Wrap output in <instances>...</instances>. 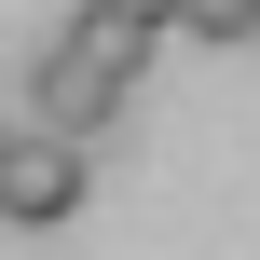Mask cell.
I'll use <instances>...</instances> for the list:
<instances>
[{"label": "cell", "instance_id": "obj_4", "mask_svg": "<svg viewBox=\"0 0 260 260\" xmlns=\"http://www.w3.org/2000/svg\"><path fill=\"white\" fill-rule=\"evenodd\" d=\"M0 178H14V123H0Z\"/></svg>", "mask_w": 260, "mask_h": 260}, {"label": "cell", "instance_id": "obj_3", "mask_svg": "<svg viewBox=\"0 0 260 260\" xmlns=\"http://www.w3.org/2000/svg\"><path fill=\"white\" fill-rule=\"evenodd\" d=\"M165 27H192V41H260V0H165Z\"/></svg>", "mask_w": 260, "mask_h": 260}, {"label": "cell", "instance_id": "obj_2", "mask_svg": "<svg viewBox=\"0 0 260 260\" xmlns=\"http://www.w3.org/2000/svg\"><path fill=\"white\" fill-rule=\"evenodd\" d=\"M69 206H82V137H14V178H0V219L55 233Z\"/></svg>", "mask_w": 260, "mask_h": 260}, {"label": "cell", "instance_id": "obj_1", "mask_svg": "<svg viewBox=\"0 0 260 260\" xmlns=\"http://www.w3.org/2000/svg\"><path fill=\"white\" fill-rule=\"evenodd\" d=\"M165 41V0H82L41 55V137H96L123 96H137V55Z\"/></svg>", "mask_w": 260, "mask_h": 260}]
</instances>
